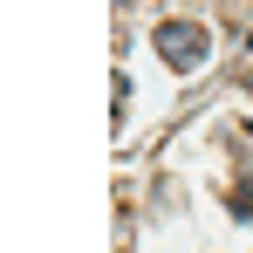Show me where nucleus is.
Returning <instances> with one entry per match:
<instances>
[{
	"instance_id": "2",
	"label": "nucleus",
	"mask_w": 253,
	"mask_h": 253,
	"mask_svg": "<svg viewBox=\"0 0 253 253\" xmlns=\"http://www.w3.org/2000/svg\"><path fill=\"white\" fill-rule=\"evenodd\" d=\"M233 212H240V219H253V185H240V192H233Z\"/></svg>"
},
{
	"instance_id": "1",
	"label": "nucleus",
	"mask_w": 253,
	"mask_h": 253,
	"mask_svg": "<svg viewBox=\"0 0 253 253\" xmlns=\"http://www.w3.org/2000/svg\"><path fill=\"white\" fill-rule=\"evenodd\" d=\"M151 48L165 55V62L178 69V76H192V69H199V62L212 55V28H206V21H185V14H178V21H158Z\"/></svg>"
}]
</instances>
